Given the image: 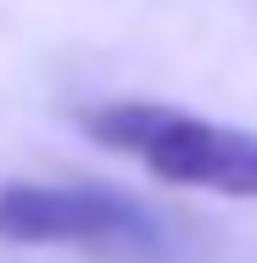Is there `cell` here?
I'll list each match as a JSON object with an SVG mask.
<instances>
[{
  "label": "cell",
  "instance_id": "6da1fadb",
  "mask_svg": "<svg viewBox=\"0 0 257 263\" xmlns=\"http://www.w3.org/2000/svg\"><path fill=\"white\" fill-rule=\"evenodd\" d=\"M78 129L168 185L257 202V129H229L162 101H95L78 112Z\"/></svg>",
  "mask_w": 257,
  "mask_h": 263
},
{
  "label": "cell",
  "instance_id": "7a4b0ae2",
  "mask_svg": "<svg viewBox=\"0 0 257 263\" xmlns=\"http://www.w3.org/2000/svg\"><path fill=\"white\" fill-rule=\"evenodd\" d=\"M0 241L11 247H84L117 263H162L173 252L168 224L146 202L106 185H0Z\"/></svg>",
  "mask_w": 257,
  "mask_h": 263
}]
</instances>
